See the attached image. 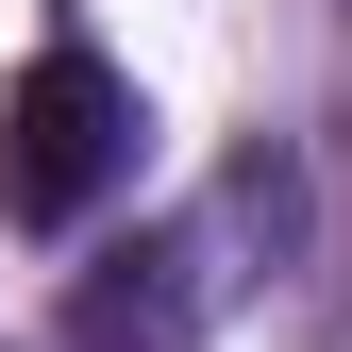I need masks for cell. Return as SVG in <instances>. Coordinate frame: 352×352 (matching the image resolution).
Masks as SVG:
<instances>
[{
	"label": "cell",
	"mask_w": 352,
	"mask_h": 352,
	"mask_svg": "<svg viewBox=\"0 0 352 352\" xmlns=\"http://www.w3.org/2000/svg\"><path fill=\"white\" fill-rule=\"evenodd\" d=\"M118 151H135V101H118V67L51 34V51L17 67V101H0V218H84L118 185Z\"/></svg>",
	"instance_id": "obj_1"
}]
</instances>
